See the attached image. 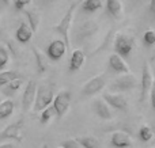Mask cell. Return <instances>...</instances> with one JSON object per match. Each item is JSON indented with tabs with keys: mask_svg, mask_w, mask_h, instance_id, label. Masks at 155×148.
<instances>
[{
	"mask_svg": "<svg viewBox=\"0 0 155 148\" xmlns=\"http://www.w3.org/2000/svg\"><path fill=\"white\" fill-rule=\"evenodd\" d=\"M144 42L147 46H153L155 43V33L154 30H147L144 31Z\"/></svg>",
	"mask_w": 155,
	"mask_h": 148,
	"instance_id": "cell-30",
	"label": "cell"
},
{
	"mask_svg": "<svg viewBox=\"0 0 155 148\" xmlns=\"http://www.w3.org/2000/svg\"><path fill=\"white\" fill-rule=\"evenodd\" d=\"M14 110H15V103H14V101H11V99L2 101V103H0V121L11 117Z\"/></svg>",
	"mask_w": 155,
	"mask_h": 148,
	"instance_id": "cell-22",
	"label": "cell"
},
{
	"mask_svg": "<svg viewBox=\"0 0 155 148\" xmlns=\"http://www.w3.org/2000/svg\"><path fill=\"white\" fill-rule=\"evenodd\" d=\"M8 61H10V53L4 46H0V69H3L8 64Z\"/></svg>",
	"mask_w": 155,
	"mask_h": 148,
	"instance_id": "cell-28",
	"label": "cell"
},
{
	"mask_svg": "<svg viewBox=\"0 0 155 148\" xmlns=\"http://www.w3.org/2000/svg\"><path fill=\"white\" fill-rule=\"evenodd\" d=\"M110 144L114 148H131L134 146V140L132 137L125 132H113L112 137H110Z\"/></svg>",
	"mask_w": 155,
	"mask_h": 148,
	"instance_id": "cell-14",
	"label": "cell"
},
{
	"mask_svg": "<svg viewBox=\"0 0 155 148\" xmlns=\"http://www.w3.org/2000/svg\"><path fill=\"white\" fill-rule=\"evenodd\" d=\"M53 117H56V114H54V110H53V108H52V105H51V106H48L46 109H44V110L41 111L40 122L42 125H46V124H49V121H51Z\"/></svg>",
	"mask_w": 155,
	"mask_h": 148,
	"instance_id": "cell-27",
	"label": "cell"
},
{
	"mask_svg": "<svg viewBox=\"0 0 155 148\" xmlns=\"http://www.w3.org/2000/svg\"><path fill=\"white\" fill-rule=\"evenodd\" d=\"M75 140L82 148H101V143L95 136H82Z\"/></svg>",
	"mask_w": 155,
	"mask_h": 148,
	"instance_id": "cell-21",
	"label": "cell"
},
{
	"mask_svg": "<svg viewBox=\"0 0 155 148\" xmlns=\"http://www.w3.org/2000/svg\"><path fill=\"white\" fill-rule=\"evenodd\" d=\"M109 67L112 68L114 72H117L118 75H121V73H131V69H129V65L127 64V61L116 53L110 54Z\"/></svg>",
	"mask_w": 155,
	"mask_h": 148,
	"instance_id": "cell-16",
	"label": "cell"
},
{
	"mask_svg": "<svg viewBox=\"0 0 155 148\" xmlns=\"http://www.w3.org/2000/svg\"><path fill=\"white\" fill-rule=\"evenodd\" d=\"M102 99L110 106V109H116L118 111L127 113L128 111V99L123 94H114V92H104Z\"/></svg>",
	"mask_w": 155,
	"mask_h": 148,
	"instance_id": "cell-9",
	"label": "cell"
},
{
	"mask_svg": "<svg viewBox=\"0 0 155 148\" xmlns=\"http://www.w3.org/2000/svg\"><path fill=\"white\" fill-rule=\"evenodd\" d=\"M44 148H48V147H46V146H44Z\"/></svg>",
	"mask_w": 155,
	"mask_h": 148,
	"instance_id": "cell-34",
	"label": "cell"
},
{
	"mask_svg": "<svg viewBox=\"0 0 155 148\" xmlns=\"http://www.w3.org/2000/svg\"><path fill=\"white\" fill-rule=\"evenodd\" d=\"M154 88V76H153V71L148 63L143 64V69H142V79H140V95H139V101L140 103H143L147 99L150 91Z\"/></svg>",
	"mask_w": 155,
	"mask_h": 148,
	"instance_id": "cell-6",
	"label": "cell"
},
{
	"mask_svg": "<svg viewBox=\"0 0 155 148\" xmlns=\"http://www.w3.org/2000/svg\"><path fill=\"white\" fill-rule=\"evenodd\" d=\"M61 147L63 148H82L78 144V141L75 139H68V140H64L61 143Z\"/></svg>",
	"mask_w": 155,
	"mask_h": 148,
	"instance_id": "cell-31",
	"label": "cell"
},
{
	"mask_svg": "<svg viewBox=\"0 0 155 148\" xmlns=\"http://www.w3.org/2000/svg\"><path fill=\"white\" fill-rule=\"evenodd\" d=\"M76 3H72L70 5V8L67 10V12L64 14V16L61 18V21L53 26V30L56 33H59L61 35V41L64 42L65 48L70 49L71 48V35H70V30L72 27V22H74V16H75V10H76Z\"/></svg>",
	"mask_w": 155,
	"mask_h": 148,
	"instance_id": "cell-1",
	"label": "cell"
},
{
	"mask_svg": "<svg viewBox=\"0 0 155 148\" xmlns=\"http://www.w3.org/2000/svg\"><path fill=\"white\" fill-rule=\"evenodd\" d=\"M22 86H23V79H22V78H18V79H14V80H11L10 83L5 84V86L3 87L2 91L4 92L5 95L11 97V95L16 94V92H18V90H21Z\"/></svg>",
	"mask_w": 155,
	"mask_h": 148,
	"instance_id": "cell-23",
	"label": "cell"
},
{
	"mask_svg": "<svg viewBox=\"0 0 155 148\" xmlns=\"http://www.w3.org/2000/svg\"><path fill=\"white\" fill-rule=\"evenodd\" d=\"M31 52H33V54H34L38 73H45L49 68V59L46 57V54L44 53L40 48H37V46H31Z\"/></svg>",
	"mask_w": 155,
	"mask_h": 148,
	"instance_id": "cell-17",
	"label": "cell"
},
{
	"mask_svg": "<svg viewBox=\"0 0 155 148\" xmlns=\"http://www.w3.org/2000/svg\"><path fill=\"white\" fill-rule=\"evenodd\" d=\"M93 111L95 113L97 117H99L104 121L113 118V110L102 98H97L93 101Z\"/></svg>",
	"mask_w": 155,
	"mask_h": 148,
	"instance_id": "cell-13",
	"label": "cell"
},
{
	"mask_svg": "<svg viewBox=\"0 0 155 148\" xmlns=\"http://www.w3.org/2000/svg\"><path fill=\"white\" fill-rule=\"evenodd\" d=\"M18 78H21V75L16 71H3V72H0V88H3L7 83Z\"/></svg>",
	"mask_w": 155,
	"mask_h": 148,
	"instance_id": "cell-25",
	"label": "cell"
},
{
	"mask_svg": "<svg viewBox=\"0 0 155 148\" xmlns=\"http://www.w3.org/2000/svg\"><path fill=\"white\" fill-rule=\"evenodd\" d=\"M104 5V0H83L82 2V10L84 12H95L101 10Z\"/></svg>",
	"mask_w": 155,
	"mask_h": 148,
	"instance_id": "cell-24",
	"label": "cell"
},
{
	"mask_svg": "<svg viewBox=\"0 0 155 148\" xmlns=\"http://www.w3.org/2000/svg\"><path fill=\"white\" fill-rule=\"evenodd\" d=\"M86 61V54L82 49L76 48L72 50V54H71L70 59V71L71 72H75V71H79L80 68L83 67Z\"/></svg>",
	"mask_w": 155,
	"mask_h": 148,
	"instance_id": "cell-19",
	"label": "cell"
},
{
	"mask_svg": "<svg viewBox=\"0 0 155 148\" xmlns=\"http://www.w3.org/2000/svg\"><path fill=\"white\" fill-rule=\"evenodd\" d=\"M25 14L27 16V21H29V26L31 29L33 33H37L40 30V24H41V11L38 8H29V10H25Z\"/></svg>",
	"mask_w": 155,
	"mask_h": 148,
	"instance_id": "cell-18",
	"label": "cell"
},
{
	"mask_svg": "<svg viewBox=\"0 0 155 148\" xmlns=\"http://www.w3.org/2000/svg\"><path fill=\"white\" fill-rule=\"evenodd\" d=\"M113 46H114L116 54H118L120 57L124 59V57H128L136 49V38H135L134 34L120 31L116 34Z\"/></svg>",
	"mask_w": 155,
	"mask_h": 148,
	"instance_id": "cell-2",
	"label": "cell"
},
{
	"mask_svg": "<svg viewBox=\"0 0 155 148\" xmlns=\"http://www.w3.org/2000/svg\"><path fill=\"white\" fill-rule=\"evenodd\" d=\"M106 11L110 18L121 21L124 18V4L121 0H106Z\"/></svg>",
	"mask_w": 155,
	"mask_h": 148,
	"instance_id": "cell-15",
	"label": "cell"
},
{
	"mask_svg": "<svg viewBox=\"0 0 155 148\" xmlns=\"http://www.w3.org/2000/svg\"><path fill=\"white\" fill-rule=\"evenodd\" d=\"M35 92H37V83H35V80H29L25 87L23 95H22V111L23 113H27L30 109H33Z\"/></svg>",
	"mask_w": 155,
	"mask_h": 148,
	"instance_id": "cell-11",
	"label": "cell"
},
{
	"mask_svg": "<svg viewBox=\"0 0 155 148\" xmlns=\"http://www.w3.org/2000/svg\"><path fill=\"white\" fill-rule=\"evenodd\" d=\"M0 103H2V99H0Z\"/></svg>",
	"mask_w": 155,
	"mask_h": 148,
	"instance_id": "cell-35",
	"label": "cell"
},
{
	"mask_svg": "<svg viewBox=\"0 0 155 148\" xmlns=\"http://www.w3.org/2000/svg\"><path fill=\"white\" fill-rule=\"evenodd\" d=\"M67 52V48H65L64 42L61 40H53L51 43L48 45V49H46V57L53 61H59L61 60V57L65 54Z\"/></svg>",
	"mask_w": 155,
	"mask_h": 148,
	"instance_id": "cell-12",
	"label": "cell"
},
{
	"mask_svg": "<svg viewBox=\"0 0 155 148\" xmlns=\"http://www.w3.org/2000/svg\"><path fill=\"white\" fill-rule=\"evenodd\" d=\"M71 99H72V94L70 90H61L60 92H57V95H54L52 108H53L57 118H63L68 113L71 106Z\"/></svg>",
	"mask_w": 155,
	"mask_h": 148,
	"instance_id": "cell-5",
	"label": "cell"
},
{
	"mask_svg": "<svg viewBox=\"0 0 155 148\" xmlns=\"http://www.w3.org/2000/svg\"><path fill=\"white\" fill-rule=\"evenodd\" d=\"M54 98L53 88L48 84H40L37 86V92H35V99L34 105H33V110L34 111H42L48 106L52 105Z\"/></svg>",
	"mask_w": 155,
	"mask_h": 148,
	"instance_id": "cell-4",
	"label": "cell"
},
{
	"mask_svg": "<svg viewBox=\"0 0 155 148\" xmlns=\"http://www.w3.org/2000/svg\"><path fill=\"white\" fill-rule=\"evenodd\" d=\"M0 148H18V144H15V143H3V144H0Z\"/></svg>",
	"mask_w": 155,
	"mask_h": 148,
	"instance_id": "cell-32",
	"label": "cell"
},
{
	"mask_svg": "<svg viewBox=\"0 0 155 148\" xmlns=\"http://www.w3.org/2000/svg\"><path fill=\"white\" fill-rule=\"evenodd\" d=\"M11 3H12L14 7L18 11H23V10H26L27 5L31 4L33 0H11Z\"/></svg>",
	"mask_w": 155,
	"mask_h": 148,
	"instance_id": "cell-29",
	"label": "cell"
},
{
	"mask_svg": "<svg viewBox=\"0 0 155 148\" xmlns=\"http://www.w3.org/2000/svg\"><path fill=\"white\" fill-rule=\"evenodd\" d=\"M99 30V26L95 21H84L80 23V26L76 30V41L83 42V41L90 40L93 35L97 34Z\"/></svg>",
	"mask_w": 155,
	"mask_h": 148,
	"instance_id": "cell-10",
	"label": "cell"
},
{
	"mask_svg": "<svg viewBox=\"0 0 155 148\" xmlns=\"http://www.w3.org/2000/svg\"><path fill=\"white\" fill-rule=\"evenodd\" d=\"M105 86H106V75L98 73L84 83V86L82 87V94L86 97H93V95L101 92L105 88Z\"/></svg>",
	"mask_w": 155,
	"mask_h": 148,
	"instance_id": "cell-7",
	"label": "cell"
},
{
	"mask_svg": "<svg viewBox=\"0 0 155 148\" xmlns=\"http://www.w3.org/2000/svg\"><path fill=\"white\" fill-rule=\"evenodd\" d=\"M137 135H139L140 140L144 141V143H147V141H150L151 139H153L154 132H153V129H151V127H148V125H142V127L139 128Z\"/></svg>",
	"mask_w": 155,
	"mask_h": 148,
	"instance_id": "cell-26",
	"label": "cell"
},
{
	"mask_svg": "<svg viewBox=\"0 0 155 148\" xmlns=\"http://www.w3.org/2000/svg\"><path fill=\"white\" fill-rule=\"evenodd\" d=\"M23 121L22 120H19V121L14 122V124L8 125V127H5L4 129L0 132V141L3 140H14L16 141V144L18 143H22V140H23Z\"/></svg>",
	"mask_w": 155,
	"mask_h": 148,
	"instance_id": "cell-8",
	"label": "cell"
},
{
	"mask_svg": "<svg viewBox=\"0 0 155 148\" xmlns=\"http://www.w3.org/2000/svg\"><path fill=\"white\" fill-rule=\"evenodd\" d=\"M60 148H63V147H60Z\"/></svg>",
	"mask_w": 155,
	"mask_h": 148,
	"instance_id": "cell-36",
	"label": "cell"
},
{
	"mask_svg": "<svg viewBox=\"0 0 155 148\" xmlns=\"http://www.w3.org/2000/svg\"><path fill=\"white\" fill-rule=\"evenodd\" d=\"M2 2L4 3L5 5H10V4H11V0H2Z\"/></svg>",
	"mask_w": 155,
	"mask_h": 148,
	"instance_id": "cell-33",
	"label": "cell"
},
{
	"mask_svg": "<svg viewBox=\"0 0 155 148\" xmlns=\"http://www.w3.org/2000/svg\"><path fill=\"white\" fill-rule=\"evenodd\" d=\"M136 86L137 79L134 73H121L117 78H114V80L110 83L109 90L110 92H114V94H123V92L136 88Z\"/></svg>",
	"mask_w": 155,
	"mask_h": 148,
	"instance_id": "cell-3",
	"label": "cell"
},
{
	"mask_svg": "<svg viewBox=\"0 0 155 148\" xmlns=\"http://www.w3.org/2000/svg\"><path fill=\"white\" fill-rule=\"evenodd\" d=\"M31 37H33V31H31V29H30V26L27 23H25V22H22L15 31L16 41L21 43H27L31 40Z\"/></svg>",
	"mask_w": 155,
	"mask_h": 148,
	"instance_id": "cell-20",
	"label": "cell"
}]
</instances>
